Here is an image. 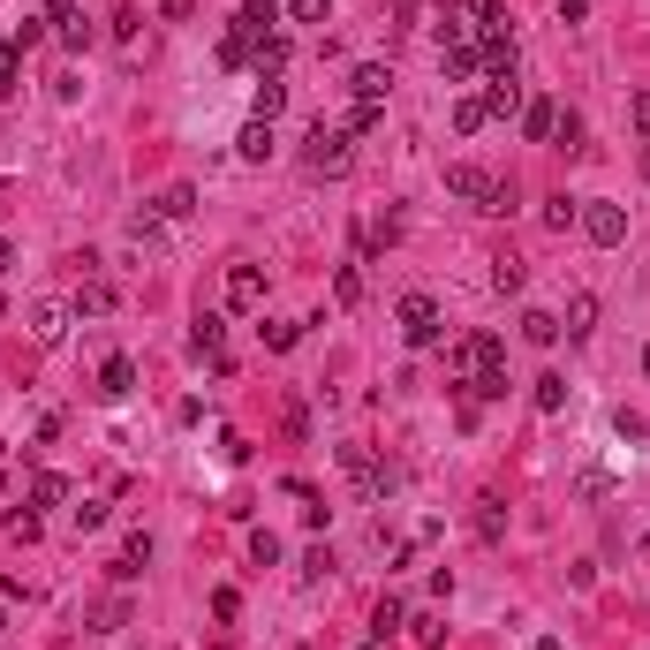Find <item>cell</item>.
<instances>
[{
  "label": "cell",
  "mask_w": 650,
  "mask_h": 650,
  "mask_svg": "<svg viewBox=\"0 0 650 650\" xmlns=\"http://www.w3.org/2000/svg\"><path fill=\"white\" fill-rule=\"evenodd\" d=\"M303 167H310V174H348V167H356V129L310 121V137H303Z\"/></svg>",
  "instance_id": "6da1fadb"
},
{
  "label": "cell",
  "mask_w": 650,
  "mask_h": 650,
  "mask_svg": "<svg viewBox=\"0 0 650 650\" xmlns=\"http://www.w3.org/2000/svg\"><path fill=\"white\" fill-rule=\"evenodd\" d=\"M575 220H582V235L598 242V250H620V242H628V212H620V205H605V197H590V205H582Z\"/></svg>",
  "instance_id": "7a4b0ae2"
},
{
  "label": "cell",
  "mask_w": 650,
  "mask_h": 650,
  "mask_svg": "<svg viewBox=\"0 0 650 650\" xmlns=\"http://www.w3.org/2000/svg\"><path fill=\"white\" fill-rule=\"evenodd\" d=\"M401 333H409V348H439V303L431 295H401Z\"/></svg>",
  "instance_id": "3957f363"
},
{
  "label": "cell",
  "mask_w": 650,
  "mask_h": 650,
  "mask_svg": "<svg viewBox=\"0 0 650 650\" xmlns=\"http://www.w3.org/2000/svg\"><path fill=\"white\" fill-rule=\"evenodd\" d=\"M273 23H280V8H273V0H242V16H235V38L257 53L265 38H273Z\"/></svg>",
  "instance_id": "277c9868"
},
{
  "label": "cell",
  "mask_w": 650,
  "mask_h": 650,
  "mask_svg": "<svg viewBox=\"0 0 650 650\" xmlns=\"http://www.w3.org/2000/svg\"><path fill=\"white\" fill-rule=\"evenodd\" d=\"M61 333H69V303L38 295V303H31V341H38V348H61Z\"/></svg>",
  "instance_id": "5b68a950"
},
{
  "label": "cell",
  "mask_w": 650,
  "mask_h": 650,
  "mask_svg": "<svg viewBox=\"0 0 650 650\" xmlns=\"http://www.w3.org/2000/svg\"><path fill=\"white\" fill-rule=\"evenodd\" d=\"M386 91H394V69H378V61L348 69V99H356V106H386Z\"/></svg>",
  "instance_id": "8992f818"
},
{
  "label": "cell",
  "mask_w": 650,
  "mask_h": 650,
  "mask_svg": "<svg viewBox=\"0 0 650 650\" xmlns=\"http://www.w3.org/2000/svg\"><path fill=\"white\" fill-rule=\"evenodd\" d=\"M341 469H348V477L363 484V499H378V492H386V484H394V469H378L371 454H363V446H341Z\"/></svg>",
  "instance_id": "52a82bcc"
},
{
  "label": "cell",
  "mask_w": 650,
  "mask_h": 650,
  "mask_svg": "<svg viewBox=\"0 0 650 650\" xmlns=\"http://www.w3.org/2000/svg\"><path fill=\"white\" fill-rule=\"evenodd\" d=\"M446 189H454V197H469V205H492V174H484V167H469V159H462V167H446Z\"/></svg>",
  "instance_id": "ba28073f"
},
{
  "label": "cell",
  "mask_w": 650,
  "mask_h": 650,
  "mask_svg": "<svg viewBox=\"0 0 650 650\" xmlns=\"http://www.w3.org/2000/svg\"><path fill=\"white\" fill-rule=\"evenodd\" d=\"M273 144H280V137H273V121H257V114H250V121H242V137H235V152L250 159V167H265V159H273Z\"/></svg>",
  "instance_id": "9c48e42d"
},
{
  "label": "cell",
  "mask_w": 650,
  "mask_h": 650,
  "mask_svg": "<svg viewBox=\"0 0 650 650\" xmlns=\"http://www.w3.org/2000/svg\"><path fill=\"white\" fill-rule=\"evenodd\" d=\"M129 386H137V363H129V356H106V371H99V386H91V394H99V401H129Z\"/></svg>",
  "instance_id": "30bf717a"
},
{
  "label": "cell",
  "mask_w": 650,
  "mask_h": 650,
  "mask_svg": "<svg viewBox=\"0 0 650 650\" xmlns=\"http://www.w3.org/2000/svg\"><path fill=\"white\" fill-rule=\"evenodd\" d=\"M227 303L257 310V303H265V273H257V265H235V273H227Z\"/></svg>",
  "instance_id": "8fae6325"
},
{
  "label": "cell",
  "mask_w": 650,
  "mask_h": 650,
  "mask_svg": "<svg viewBox=\"0 0 650 650\" xmlns=\"http://www.w3.org/2000/svg\"><path fill=\"white\" fill-rule=\"evenodd\" d=\"M23 499H31V507H61V499H69V477H61V469H38Z\"/></svg>",
  "instance_id": "7c38bea8"
},
{
  "label": "cell",
  "mask_w": 650,
  "mask_h": 650,
  "mask_svg": "<svg viewBox=\"0 0 650 650\" xmlns=\"http://www.w3.org/2000/svg\"><path fill=\"white\" fill-rule=\"evenodd\" d=\"M477 99H484V114H514V106H522V84H514V76H492Z\"/></svg>",
  "instance_id": "4fadbf2b"
},
{
  "label": "cell",
  "mask_w": 650,
  "mask_h": 650,
  "mask_svg": "<svg viewBox=\"0 0 650 650\" xmlns=\"http://www.w3.org/2000/svg\"><path fill=\"white\" fill-rule=\"evenodd\" d=\"M522 341H530V348H552V341H560V318H552V310H522Z\"/></svg>",
  "instance_id": "5bb4252c"
},
{
  "label": "cell",
  "mask_w": 650,
  "mask_h": 650,
  "mask_svg": "<svg viewBox=\"0 0 650 650\" xmlns=\"http://www.w3.org/2000/svg\"><path fill=\"white\" fill-rule=\"evenodd\" d=\"M220 341H227V318H212V310H205V318H197V333H189V348L220 363Z\"/></svg>",
  "instance_id": "9a60e30c"
},
{
  "label": "cell",
  "mask_w": 650,
  "mask_h": 650,
  "mask_svg": "<svg viewBox=\"0 0 650 650\" xmlns=\"http://www.w3.org/2000/svg\"><path fill=\"white\" fill-rule=\"evenodd\" d=\"M114 310V288L106 280H84V295H76V318H106Z\"/></svg>",
  "instance_id": "2e32d148"
},
{
  "label": "cell",
  "mask_w": 650,
  "mask_h": 650,
  "mask_svg": "<svg viewBox=\"0 0 650 650\" xmlns=\"http://www.w3.org/2000/svg\"><path fill=\"white\" fill-rule=\"evenodd\" d=\"M394 628H409V613H401V598H378V613H371V643H386Z\"/></svg>",
  "instance_id": "e0dca14e"
},
{
  "label": "cell",
  "mask_w": 650,
  "mask_h": 650,
  "mask_svg": "<svg viewBox=\"0 0 650 650\" xmlns=\"http://www.w3.org/2000/svg\"><path fill=\"white\" fill-rule=\"evenodd\" d=\"M280 106H288V84L280 76H257V121H273Z\"/></svg>",
  "instance_id": "ac0fdd59"
},
{
  "label": "cell",
  "mask_w": 650,
  "mask_h": 650,
  "mask_svg": "<svg viewBox=\"0 0 650 650\" xmlns=\"http://www.w3.org/2000/svg\"><path fill=\"white\" fill-rule=\"evenodd\" d=\"M189 205H197V189H189V182H174V189H159V205H152V212H159V220H182Z\"/></svg>",
  "instance_id": "d6986e66"
},
{
  "label": "cell",
  "mask_w": 650,
  "mask_h": 650,
  "mask_svg": "<svg viewBox=\"0 0 650 650\" xmlns=\"http://www.w3.org/2000/svg\"><path fill=\"white\" fill-rule=\"evenodd\" d=\"M484 121H492V114H484V99H477V91H469V99H454V129H462V137H477Z\"/></svg>",
  "instance_id": "ffe728a7"
},
{
  "label": "cell",
  "mask_w": 650,
  "mask_h": 650,
  "mask_svg": "<svg viewBox=\"0 0 650 650\" xmlns=\"http://www.w3.org/2000/svg\"><path fill=\"white\" fill-rule=\"evenodd\" d=\"M477 537H484V545H499V537H507V514H499V499H477Z\"/></svg>",
  "instance_id": "44dd1931"
},
{
  "label": "cell",
  "mask_w": 650,
  "mask_h": 650,
  "mask_svg": "<svg viewBox=\"0 0 650 650\" xmlns=\"http://www.w3.org/2000/svg\"><path fill=\"white\" fill-rule=\"evenodd\" d=\"M16 76H23V46L8 38V46H0V99H16Z\"/></svg>",
  "instance_id": "7402d4cb"
},
{
  "label": "cell",
  "mask_w": 650,
  "mask_h": 650,
  "mask_svg": "<svg viewBox=\"0 0 650 650\" xmlns=\"http://www.w3.org/2000/svg\"><path fill=\"white\" fill-rule=\"evenodd\" d=\"M522 129H530V137H552V129H560V106H552V99H537L530 114H522Z\"/></svg>",
  "instance_id": "603a6c76"
},
{
  "label": "cell",
  "mask_w": 650,
  "mask_h": 650,
  "mask_svg": "<svg viewBox=\"0 0 650 650\" xmlns=\"http://www.w3.org/2000/svg\"><path fill=\"white\" fill-rule=\"evenodd\" d=\"M590 318H598V295H575V303H567V333L582 341V333H590Z\"/></svg>",
  "instance_id": "cb8c5ba5"
},
{
  "label": "cell",
  "mask_w": 650,
  "mask_h": 650,
  "mask_svg": "<svg viewBox=\"0 0 650 650\" xmlns=\"http://www.w3.org/2000/svg\"><path fill=\"white\" fill-rule=\"evenodd\" d=\"M537 409H545V416L567 409V378H537Z\"/></svg>",
  "instance_id": "d4e9b609"
},
{
  "label": "cell",
  "mask_w": 650,
  "mask_h": 650,
  "mask_svg": "<svg viewBox=\"0 0 650 650\" xmlns=\"http://www.w3.org/2000/svg\"><path fill=\"white\" fill-rule=\"evenodd\" d=\"M121 628H129V605L106 598V605H99V635H121Z\"/></svg>",
  "instance_id": "484cf974"
},
{
  "label": "cell",
  "mask_w": 650,
  "mask_h": 650,
  "mask_svg": "<svg viewBox=\"0 0 650 650\" xmlns=\"http://www.w3.org/2000/svg\"><path fill=\"white\" fill-rule=\"evenodd\" d=\"M416 643L439 650V643H446V620H439V613H424V620H416Z\"/></svg>",
  "instance_id": "4316f807"
},
{
  "label": "cell",
  "mask_w": 650,
  "mask_h": 650,
  "mask_svg": "<svg viewBox=\"0 0 650 650\" xmlns=\"http://www.w3.org/2000/svg\"><path fill=\"white\" fill-rule=\"evenodd\" d=\"M61 46H69V53H84V46H91V23H84V16H76V23H61Z\"/></svg>",
  "instance_id": "83f0119b"
},
{
  "label": "cell",
  "mask_w": 650,
  "mask_h": 650,
  "mask_svg": "<svg viewBox=\"0 0 650 650\" xmlns=\"http://www.w3.org/2000/svg\"><path fill=\"white\" fill-rule=\"evenodd\" d=\"M325 8H333V0H295L288 16H295V23H318V16H325Z\"/></svg>",
  "instance_id": "f1b7e54d"
},
{
  "label": "cell",
  "mask_w": 650,
  "mask_h": 650,
  "mask_svg": "<svg viewBox=\"0 0 650 650\" xmlns=\"http://www.w3.org/2000/svg\"><path fill=\"white\" fill-rule=\"evenodd\" d=\"M46 16L53 23H76V0H46Z\"/></svg>",
  "instance_id": "f546056e"
},
{
  "label": "cell",
  "mask_w": 650,
  "mask_h": 650,
  "mask_svg": "<svg viewBox=\"0 0 650 650\" xmlns=\"http://www.w3.org/2000/svg\"><path fill=\"white\" fill-rule=\"evenodd\" d=\"M635 129H650V91H635Z\"/></svg>",
  "instance_id": "4dcf8cb0"
},
{
  "label": "cell",
  "mask_w": 650,
  "mask_h": 650,
  "mask_svg": "<svg viewBox=\"0 0 650 650\" xmlns=\"http://www.w3.org/2000/svg\"><path fill=\"white\" fill-rule=\"evenodd\" d=\"M8 257H16V250H8V242H0V273H8Z\"/></svg>",
  "instance_id": "1f68e13d"
},
{
  "label": "cell",
  "mask_w": 650,
  "mask_h": 650,
  "mask_svg": "<svg viewBox=\"0 0 650 650\" xmlns=\"http://www.w3.org/2000/svg\"><path fill=\"white\" fill-rule=\"evenodd\" d=\"M643 182H650V144H643Z\"/></svg>",
  "instance_id": "d6a6232c"
},
{
  "label": "cell",
  "mask_w": 650,
  "mask_h": 650,
  "mask_svg": "<svg viewBox=\"0 0 650 650\" xmlns=\"http://www.w3.org/2000/svg\"><path fill=\"white\" fill-rule=\"evenodd\" d=\"M643 378H650V348H643Z\"/></svg>",
  "instance_id": "836d02e7"
},
{
  "label": "cell",
  "mask_w": 650,
  "mask_h": 650,
  "mask_svg": "<svg viewBox=\"0 0 650 650\" xmlns=\"http://www.w3.org/2000/svg\"><path fill=\"white\" fill-rule=\"evenodd\" d=\"M537 650H560V643H537Z\"/></svg>",
  "instance_id": "e575fe53"
},
{
  "label": "cell",
  "mask_w": 650,
  "mask_h": 650,
  "mask_svg": "<svg viewBox=\"0 0 650 650\" xmlns=\"http://www.w3.org/2000/svg\"><path fill=\"white\" fill-rule=\"evenodd\" d=\"M643 552H650V530H643Z\"/></svg>",
  "instance_id": "d590c367"
},
{
  "label": "cell",
  "mask_w": 650,
  "mask_h": 650,
  "mask_svg": "<svg viewBox=\"0 0 650 650\" xmlns=\"http://www.w3.org/2000/svg\"><path fill=\"white\" fill-rule=\"evenodd\" d=\"M0 635H8V620H0Z\"/></svg>",
  "instance_id": "8d00e7d4"
}]
</instances>
